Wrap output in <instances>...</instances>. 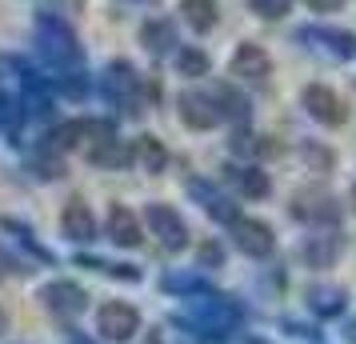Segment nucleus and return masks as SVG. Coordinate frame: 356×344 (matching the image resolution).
I'll return each instance as SVG.
<instances>
[{
	"mask_svg": "<svg viewBox=\"0 0 356 344\" xmlns=\"http://www.w3.org/2000/svg\"><path fill=\"white\" fill-rule=\"evenodd\" d=\"M216 261H225V248L220 245H204L200 248V264H216Z\"/></svg>",
	"mask_w": 356,
	"mask_h": 344,
	"instance_id": "6ab92c4d",
	"label": "nucleus"
},
{
	"mask_svg": "<svg viewBox=\"0 0 356 344\" xmlns=\"http://www.w3.org/2000/svg\"><path fill=\"white\" fill-rule=\"evenodd\" d=\"M60 229H65L76 245H88V240H97V216H92V208H88L84 200H68L65 213H60Z\"/></svg>",
	"mask_w": 356,
	"mask_h": 344,
	"instance_id": "423d86ee",
	"label": "nucleus"
},
{
	"mask_svg": "<svg viewBox=\"0 0 356 344\" xmlns=\"http://www.w3.org/2000/svg\"><path fill=\"white\" fill-rule=\"evenodd\" d=\"M132 161L140 164L145 172H161L164 164H168V148L156 136H136L132 140Z\"/></svg>",
	"mask_w": 356,
	"mask_h": 344,
	"instance_id": "9b49d317",
	"label": "nucleus"
},
{
	"mask_svg": "<svg viewBox=\"0 0 356 344\" xmlns=\"http://www.w3.org/2000/svg\"><path fill=\"white\" fill-rule=\"evenodd\" d=\"M305 108H308V116H316L321 124H340L344 120V104L337 100V92L332 88H324V84H308L305 88Z\"/></svg>",
	"mask_w": 356,
	"mask_h": 344,
	"instance_id": "39448f33",
	"label": "nucleus"
},
{
	"mask_svg": "<svg viewBox=\"0 0 356 344\" xmlns=\"http://www.w3.org/2000/svg\"><path fill=\"white\" fill-rule=\"evenodd\" d=\"M248 8H252L257 17H264V20H276V17L289 13V0H248Z\"/></svg>",
	"mask_w": 356,
	"mask_h": 344,
	"instance_id": "f3484780",
	"label": "nucleus"
},
{
	"mask_svg": "<svg viewBox=\"0 0 356 344\" xmlns=\"http://www.w3.org/2000/svg\"><path fill=\"white\" fill-rule=\"evenodd\" d=\"M0 332H4V312H0Z\"/></svg>",
	"mask_w": 356,
	"mask_h": 344,
	"instance_id": "412c9836",
	"label": "nucleus"
},
{
	"mask_svg": "<svg viewBox=\"0 0 356 344\" xmlns=\"http://www.w3.org/2000/svg\"><path fill=\"white\" fill-rule=\"evenodd\" d=\"M353 204H356V188H353Z\"/></svg>",
	"mask_w": 356,
	"mask_h": 344,
	"instance_id": "4be33fe9",
	"label": "nucleus"
},
{
	"mask_svg": "<svg viewBox=\"0 0 356 344\" xmlns=\"http://www.w3.org/2000/svg\"><path fill=\"white\" fill-rule=\"evenodd\" d=\"M337 252H340L337 232H316V236H308V245H305V261L312 268H328V264L337 261Z\"/></svg>",
	"mask_w": 356,
	"mask_h": 344,
	"instance_id": "f8f14e48",
	"label": "nucleus"
},
{
	"mask_svg": "<svg viewBox=\"0 0 356 344\" xmlns=\"http://www.w3.org/2000/svg\"><path fill=\"white\" fill-rule=\"evenodd\" d=\"M140 40H145L148 52H164V49L177 44V36H172V24H168V20H148L145 33H140Z\"/></svg>",
	"mask_w": 356,
	"mask_h": 344,
	"instance_id": "2eb2a0df",
	"label": "nucleus"
},
{
	"mask_svg": "<svg viewBox=\"0 0 356 344\" xmlns=\"http://www.w3.org/2000/svg\"><path fill=\"white\" fill-rule=\"evenodd\" d=\"M180 17L188 20V28L209 33V28H216L220 13H216V0H180Z\"/></svg>",
	"mask_w": 356,
	"mask_h": 344,
	"instance_id": "ddd939ff",
	"label": "nucleus"
},
{
	"mask_svg": "<svg viewBox=\"0 0 356 344\" xmlns=\"http://www.w3.org/2000/svg\"><path fill=\"white\" fill-rule=\"evenodd\" d=\"M88 161L100 168H124L132 161V148H124V140H116V136H104V140H92Z\"/></svg>",
	"mask_w": 356,
	"mask_h": 344,
	"instance_id": "9d476101",
	"label": "nucleus"
},
{
	"mask_svg": "<svg viewBox=\"0 0 356 344\" xmlns=\"http://www.w3.org/2000/svg\"><path fill=\"white\" fill-rule=\"evenodd\" d=\"M232 240H236V248L248 252V256H268L276 248L273 229H268L264 220H248V216H236V220H232Z\"/></svg>",
	"mask_w": 356,
	"mask_h": 344,
	"instance_id": "f03ea898",
	"label": "nucleus"
},
{
	"mask_svg": "<svg viewBox=\"0 0 356 344\" xmlns=\"http://www.w3.org/2000/svg\"><path fill=\"white\" fill-rule=\"evenodd\" d=\"M177 72L180 76H209V56L188 44V49L177 52Z\"/></svg>",
	"mask_w": 356,
	"mask_h": 344,
	"instance_id": "dca6fc26",
	"label": "nucleus"
},
{
	"mask_svg": "<svg viewBox=\"0 0 356 344\" xmlns=\"http://www.w3.org/2000/svg\"><path fill=\"white\" fill-rule=\"evenodd\" d=\"M228 181L236 184L244 197H257V200H264V197H268V188H273L268 177H264L260 168H228Z\"/></svg>",
	"mask_w": 356,
	"mask_h": 344,
	"instance_id": "4468645a",
	"label": "nucleus"
},
{
	"mask_svg": "<svg viewBox=\"0 0 356 344\" xmlns=\"http://www.w3.org/2000/svg\"><path fill=\"white\" fill-rule=\"evenodd\" d=\"M40 296H44V300H49V309L60 312V316H76V312L88 309V296H84V288L68 284V280H56V284H49Z\"/></svg>",
	"mask_w": 356,
	"mask_h": 344,
	"instance_id": "0eeeda50",
	"label": "nucleus"
},
{
	"mask_svg": "<svg viewBox=\"0 0 356 344\" xmlns=\"http://www.w3.org/2000/svg\"><path fill=\"white\" fill-rule=\"evenodd\" d=\"M232 76L264 84L268 76H273V60H268V52L260 49V44H241V49L232 52Z\"/></svg>",
	"mask_w": 356,
	"mask_h": 344,
	"instance_id": "20e7f679",
	"label": "nucleus"
},
{
	"mask_svg": "<svg viewBox=\"0 0 356 344\" xmlns=\"http://www.w3.org/2000/svg\"><path fill=\"white\" fill-rule=\"evenodd\" d=\"M180 120L188 124V129H212L216 120H220V108H212V100L204 97H180Z\"/></svg>",
	"mask_w": 356,
	"mask_h": 344,
	"instance_id": "1a4fd4ad",
	"label": "nucleus"
},
{
	"mask_svg": "<svg viewBox=\"0 0 356 344\" xmlns=\"http://www.w3.org/2000/svg\"><path fill=\"white\" fill-rule=\"evenodd\" d=\"M108 236H113L120 248H136L145 240V232H140V220L136 213H129L124 204H116L113 213H108Z\"/></svg>",
	"mask_w": 356,
	"mask_h": 344,
	"instance_id": "6e6552de",
	"label": "nucleus"
},
{
	"mask_svg": "<svg viewBox=\"0 0 356 344\" xmlns=\"http://www.w3.org/2000/svg\"><path fill=\"white\" fill-rule=\"evenodd\" d=\"M97 328L104 341H129L140 328V312L132 309V304H124V300H108L97 312Z\"/></svg>",
	"mask_w": 356,
	"mask_h": 344,
	"instance_id": "f257e3e1",
	"label": "nucleus"
},
{
	"mask_svg": "<svg viewBox=\"0 0 356 344\" xmlns=\"http://www.w3.org/2000/svg\"><path fill=\"white\" fill-rule=\"evenodd\" d=\"M145 220L152 224V232L164 240V248H184L188 245V224L180 220V213L172 204H148Z\"/></svg>",
	"mask_w": 356,
	"mask_h": 344,
	"instance_id": "7ed1b4c3",
	"label": "nucleus"
},
{
	"mask_svg": "<svg viewBox=\"0 0 356 344\" xmlns=\"http://www.w3.org/2000/svg\"><path fill=\"white\" fill-rule=\"evenodd\" d=\"M145 344H161V336H156V332H148V341Z\"/></svg>",
	"mask_w": 356,
	"mask_h": 344,
	"instance_id": "aec40b11",
	"label": "nucleus"
},
{
	"mask_svg": "<svg viewBox=\"0 0 356 344\" xmlns=\"http://www.w3.org/2000/svg\"><path fill=\"white\" fill-rule=\"evenodd\" d=\"M305 161L321 164V172H328V168H332V152H328V148H316V145H305Z\"/></svg>",
	"mask_w": 356,
	"mask_h": 344,
	"instance_id": "a211bd4d",
	"label": "nucleus"
}]
</instances>
